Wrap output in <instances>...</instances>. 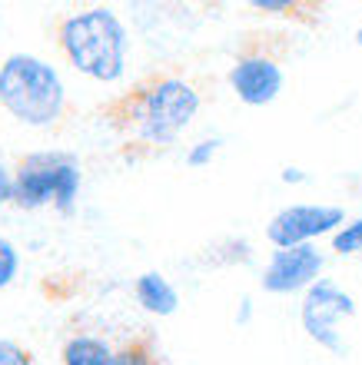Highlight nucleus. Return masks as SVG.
<instances>
[{
	"mask_svg": "<svg viewBox=\"0 0 362 365\" xmlns=\"http://www.w3.org/2000/svg\"><path fill=\"white\" fill-rule=\"evenodd\" d=\"M57 47L80 77L114 87L130 67V30L106 4L70 10L57 24Z\"/></svg>",
	"mask_w": 362,
	"mask_h": 365,
	"instance_id": "obj_1",
	"label": "nucleus"
},
{
	"mask_svg": "<svg viewBox=\"0 0 362 365\" xmlns=\"http://www.w3.org/2000/svg\"><path fill=\"white\" fill-rule=\"evenodd\" d=\"M203 110V93L180 73H156L124 100V123L140 146L166 150L193 126Z\"/></svg>",
	"mask_w": 362,
	"mask_h": 365,
	"instance_id": "obj_2",
	"label": "nucleus"
},
{
	"mask_svg": "<svg viewBox=\"0 0 362 365\" xmlns=\"http://www.w3.org/2000/svg\"><path fill=\"white\" fill-rule=\"evenodd\" d=\"M0 106L27 130H50L67 113V80L47 57L14 50L0 60Z\"/></svg>",
	"mask_w": 362,
	"mask_h": 365,
	"instance_id": "obj_3",
	"label": "nucleus"
},
{
	"mask_svg": "<svg viewBox=\"0 0 362 365\" xmlns=\"http://www.w3.org/2000/svg\"><path fill=\"white\" fill-rule=\"evenodd\" d=\"M84 192V166L70 150H30L14 163V202L24 212L57 210L70 220Z\"/></svg>",
	"mask_w": 362,
	"mask_h": 365,
	"instance_id": "obj_4",
	"label": "nucleus"
},
{
	"mask_svg": "<svg viewBox=\"0 0 362 365\" xmlns=\"http://www.w3.org/2000/svg\"><path fill=\"white\" fill-rule=\"evenodd\" d=\"M356 312H359V306H356L353 292H346L333 276H323L316 286H309L303 292L299 326L329 356L346 359L349 356V342L343 336V322L346 319H356Z\"/></svg>",
	"mask_w": 362,
	"mask_h": 365,
	"instance_id": "obj_5",
	"label": "nucleus"
},
{
	"mask_svg": "<svg viewBox=\"0 0 362 365\" xmlns=\"http://www.w3.org/2000/svg\"><path fill=\"white\" fill-rule=\"evenodd\" d=\"M349 220L343 206L336 202H293L269 216L266 240L273 250H293V246H313L323 236H333Z\"/></svg>",
	"mask_w": 362,
	"mask_h": 365,
	"instance_id": "obj_6",
	"label": "nucleus"
},
{
	"mask_svg": "<svg viewBox=\"0 0 362 365\" xmlns=\"http://www.w3.org/2000/svg\"><path fill=\"white\" fill-rule=\"evenodd\" d=\"M326 276V252L319 246H293L273 250L259 272V289L269 296H303Z\"/></svg>",
	"mask_w": 362,
	"mask_h": 365,
	"instance_id": "obj_7",
	"label": "nucleus"
},
{
	"mask_svg": "<svg viewBox=\"0 0 362 365\" xmlns=\"http://www.w3.org/2000/svg\"><path fill=\"white\" fill-rule=\"evenodd\" d=\"M226 83L243 106H269L286 87V70L266 50H243L229 63Z\"/></svg>",
	"mask_w": 362,
	"mask_h": 365,
	"instance_id": "obj_8",
	"label": "nucleus"
},
{
	"mask_svg": "<svg viewBox=\"0 0 362 365\" xmlns=\"http://www.w3.org/2000/svg\"><path fill=\"white\" fill-rule=\"evenodd\" d=\"M134 296L140 302V309L156 319H166L180 309V289L156 269H146L134 279Z\"/></svg>",
	"mask_w": 362,
	"mask_h": 365,
	"instance_id": "obj_9",
	"label": "nucleus"
},
{
	"mask_svg": "<svg viewBox=\"0 0 362 365\" xmlns=\"http://www.w3.org/2000/svg\"><path fill=\"white\" fill-rule=\"evenodd\" d=\"M116 342L100 332H70L60 346V365H114Z\"/></svg>",
	"mask_w": 362,
	"mask_h": 365,
	"instance_id": "obj_10",
	"label": "nucleus"
},
{
	"mask_svg": "<svg viewBox=\"0 0 362 365\" xmlns=\"http://www.w3.org/2000/svg\"><path fill=\"white\" fill-rule=\"evenodd\" d=\"M329 250H333V256H362V212L349 216L329 236Z\"/></svg>",
	"mask_w": 362,
	"mask_h": 365,
	"instance_id": "obj_11",
	"label": "nucleus"
},
{
	"mask_svg": "<svg viewBox=\"0 0 362 365\" xmlns=\"http://www.w3.org/2000/svg\"><path fill=\"white\" fill-rule=\"evenodd\" d=\"M114 365H163V359L146 339H126V342H116Z\"/></svg>",
	"mask_w": 362,
	"mask_h": 365,
	"instance_id": "obj_12",
	"label": "nucleus"
},
{
	"mask_svg": "<svg viewBox=\"0 0 362 365\" xmlns=\"http://www.w3.org/2000/svg\"><path fill=\"white\" fill-rule=\"evenodd\" d=\"M17 276H20V250L10 236L0 232V292L14 286Z\"/></svg>",
	"mask_w": 362,
	"mask_h": 365,
	"instance_id": "obj_13",
	"label": "nucleus"
},
{
	"mask_svg": "<svg viewBox=\"0 0 362 365\" xmlns=\"http://www.w3.org/2000/svg\"><path fill=\"white\" fill-rule=\"evenodd\" d=\"M219 150H223V140H219V136H203V140L190 143L186 156H183V163L190 166V170H206V166L219 156Z\"/></svg>",
	"mask_w": 362,
	"mask_h": 365,
	"instance_id": "obj_14",
	"label": "nucleus"
},
{
	"mask_svg": "<svg viewBox=\"0 0 362 365\" xmlns=\"http://www.w3.org/2000/svg\"><path fill=\"white\" fill-rule=\"evenodd\" d=\"M0 365H37V359H34V352L24 342L0 336Z\"/></svg>",
	"mask_w": 362,
	"mask_h": 365,
	"instance_id": "obj_15",
	"label": "nucleus"
},
{
	"mask_svg": "<svg viewBox=\"0 0 362 365\" xmlns=\"http://www.w3.org/2000/svg\"><path fill=\"white\" fill-rule=\"evenodd\" d=\"M249 10L266 14V17H286V14L299 10V4L296 0H249Z\"/></svg>",
	"mask_w": 362,
	"mask_h": 365,
	"instance_id": "obj_16",
	"label": "nucleus"
},
{
	"mask_svg": "<svg viewBox=\"0 0 362 365\" xmlns=\"http://www.w3.org/2000/svg\"><path fill=\"white\" fill-rule=\"evenodd\" d=\"M14 202V166L0 160V206Z\"/></svg>",
	"mask_w": 362,
	"mask_h": 365,
	"instance_id": "obj_17",
	"label": "nucleus"
},
{
	"mask_svg": "<svg viewBox=\"0 0 362 365\" xmlns=\"http://www.w3.org/2000/svg\"><path fill=\"white\" fill-rule=\"evenodd\" d=\"M279 180L286 182V186H303V182H309V173H306L303 166H283Z\"/></svg>",
	"mask_w": 362,
	"mask_h": 365,
	"instance_id": "obj_18",
	"label": "nucleus"
},
{
	"mask_svg": "<svg viewBox=\"0 0 362 365\" xmlns=\"http://www.w3.org/2000/svg\"><path fill=\"white\" fill-rule=\"evenodd\" d=\"M253 312H256V309H253V299L243 296V299H239V306H236V316H233V322H236L239 329L249 326V322H253Z\"/></svg>",
	"mask_w": 362,
	"mask_h": 365,
	"instance_id": "obj_19",
	"label": "nucleus"
},
{
	"mask_svg": "<svg viewBox=\"0 0 362 365\" xmlns=\"http://www.w3.org/2000/svg\"><path fill=\"white\" fill-rule=\"evenodd\" d=\"M356 47H362V24L356 27Z\"/></svg>",
	"mask_w": 362,
	"mask_h": 365,
	"instance_id": "obj_20",
	"label": "nucleus"
}]
</instances>
